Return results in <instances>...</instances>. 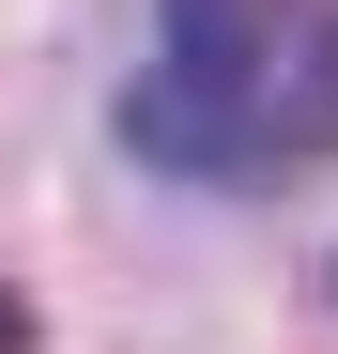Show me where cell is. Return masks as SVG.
I'll return each instance as SVG.
<instances>
[{"label":"cell","instance_id":"6da1fadb","mask_svg":"<svg viewBox=\"0 0 338 354\" xmlns=\"http://www.w3.org/2000/svg\"><path fill=\"white\" fill-rule=\"evenodd\" d=\"M123 154L169 185H292L338 154V0H154Z\"/></svg>","mask_w":338,"mask_h":354}]
</instances>
